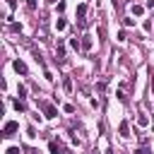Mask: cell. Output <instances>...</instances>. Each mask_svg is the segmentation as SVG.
Segmentation results:
<instances>
[{"label":"cell","mask_w":154,"mask_h":154,"mask_svg":"<svg viewBox=\"0 0 154 154\" xmlns=\"http://www.w3.org/2000/svg\"><path fill=\"white\" fill-rule=\"evenodd\" d=\"M12 67H14L19 75H26V65H24L22 60H14V63H12Z\"/></svg>","instance_id":"obj_4"},{"label":"cell","mask_w":154,"mask_h":154,"mask_svg":"<svg viewBox=\"0 0 154 154\" xmlns=\"http://www.w3.org/2000/svg\"><path fill=\"white\" fill-rule=\"evenodd\" d=\"M48 149H51V154H65V149H63L58 142H51V144H48Z\"/></svg>","instance_id":"obj_5"},{"label":"cell","mask_w":154,"mask_h":154,"mask_svg":"<svg viewBox=\"0 0 154 154\" xmlns=\"http://www.w3.org/2000/svg\"><path fill=\"white\" fill-rule=\"evenodd\" d=\"M17 130H19V123H17V120H7L5 128H2V137H12Z\"/></svg>","instance_id":"obj_2"},{"label":"cell","mask_w":154,"mask_h":154,"mask_svg":"<svg viewBox=\"0 0 154 154\" xmlns=\"http://www.w3.org/2000/svg\"><path fill=\"white\" fill-rule=\"evenodd\" d=\"M135 154H149V149H144V147H140V149H137Z\"/></svg>","instance_id":"obj_16"},{"label":"cell","mask_w":154,"mask_h":154,"mask_svg":"<svg viewBox=\"0 0 154 154\" xmlns=\"http://www.w3.org/2000/svg\"><path fill=\"white\" fill-rule=\"evenodd\" d=\"M82 48H91V36H82Z\"/></svg>","instance_id":"obj_7"},{"label":"cell","mask_w":154,"mask_h":154,"mask_svg":"<svg viewBox=\"0 0 154 154\" xmlns=\"http://www.w3.org/2000/svg\"><path fill=\"white\" fill-rule=\"evenodd\" d=\"M7 154H22V149H19V147H10V149H7Z\"/></svg>","instance_id":"obj_12"},{"label":"cell","mask_w":154,"mask_h":154,"mask_svg":"<svg viewBox=\"0 0 154 154\" xmlns=\"http://www.w3.org/2000/svg\"><path fill=\"white\" fill-rule=\"evenodd\" d=\"M26 154H41L38 149H26Z\"/></svg>","instance_id":"obj_17"},{"label":"cell","mask_w":154,"mask_h":154,"mask_svg":"<svg viewBox=\"0 0 154 154\" xmlns=\"http://www.w3.org/2000/svg\"><path fill=\"white\" fill-rule=\"evenodd\" d=\"M137 123H140V125H147L149 120H147V116H140V118H137Z\"/></svg>","instance_id":"obj_14"},{"label":"cell","mask_w":154,"mask_h":154,"mask_svg":"<svg viewBox=\"0 0 154 154\" xmlns=\"http://www.w3.org/2000/svg\"><path fill=\"white\" fill-rule=\"evenodd\" d=\"M26 7H29V10H36V0H29V2H26Z\"/></svg>","instance_id":"obj_15"},{"label":"cell","mask_w":154,"mask_h":154,"mask_svg":"<svg viewBox=\"0 0 154 154\" xmlns=\"http://www.w3.org/2000/svg\"><path fill=\"white\" fill-rule=\"evenodd\" d=\"M118 132H120L123 137H130V125H128V120H123V123L118 125Z\"/></svg>","instance_id":"obj_3"},{"label":"cell","mask_w":154,"mask_h":154,"mask_svg":"<svg viewBox=\"0 0 154 154\" xmlns=\"http://www.w3.org/2000/svg\"><path fill=\"white\" fill-rule=\"evenodd\" d=\"M84 14H87V5H84V2H79V5H77V17H79V19H84Z\"/></svg>","instance_id":"obj_6"},{"label":"cell","mask_w":154,"mask_h":154,"mask_svg":"<svg viewBox=\"0 0 154 154\" xmlns=\"http://www.w3.org/2000/svg\"><path fill=\"white\" fill-rule=\"evenodd\" d=\"M14 108H17V111H26V106H24V101H22V99H17V101H14Z\"/></svg>","instance_id":"obj_10"},{"label":"cell","mask_w":154,"mask_h":154,"mask_svg":"<svg viewBox=\"0 0 154 154\" xmlns=\"http://www.w3.org/2000/svg\"><path fill=\"white\" fill-rule=\"evenodd\" d=\"M130 12H132V14H142V12H144V7H142V5H132V7H130Z\"/></svg>","instance_id":"obj_8"},{"label":"cell","mask_w":154,"mask_h":154,"mask_svg":"<svg viewBox=\"0 0 154 154\" xmlns=\"http://www.w3.org/2000/svg\"><path fill=\"white\" fill-rule=\"evenodd\" d=\"M65 26H67V22H65V19H58V22H55V29H58V31H63Z\"/></svg>","instance_id":"obj_9"},{"label":"cell","mask_w":154,"mask_h":154,"mask_svg":"<svg viewBox=\"0 0 154 154\" xmlns=\"http://www.w3.org/2000/svg\"><path fill=\"white\" fill-rule=\"evenodd\" d=\"M142 29H144V31H152V22H149V19H147V22H144V24H142Z\"/></svg>","instance_id":"obj_13"},{"label":"cell","mask_w":154,"mask_h":154,"mask_svg":"<svg viewBox=\"0 0 154 154\" xmlns=\"http://www.w3.org/2000/svg\"><path fill=\"white\" fill-rule=\"evenodd\" d=\"M17 94H19V99H24V94H26V87H22V84H19V89H17Z\"/></svg>","instance_id":"obj_11"},{"label":"cell","mask_w":154,"mask_h":154,"mask_svg":"<svg viewBox=\"0 0 154 154\" xmlns=\"http://www.w3.org/2000/svg\"><path fill=\"white\" fill-rule=\"evenodd\" d=\"M38 108L43 111L46 118H55V116H58V108H55L53 103H48V101H38Z\"/></svg>","instance_id":"obj_1"}]
</instances>
